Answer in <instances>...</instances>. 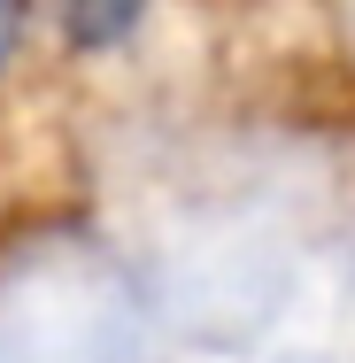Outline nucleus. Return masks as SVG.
<instances>
[{
	"mask_svg": "<svg viewBox=\"0 0 355 363\" xmlns=\"http://www.w3.org/2000/svg\"><path fill=\"white\" fill-rule=\"evenodd\" d=\"M0 47H8V16H0Z\"/></svg>",
	"mask_w": 355,
	"mask_h": 363,
	"instance_id": "f257e3e1",
	"label": "nucleus"
}]
</instances>
